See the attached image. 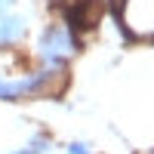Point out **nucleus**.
<instances>
[{"label": "nucleus", "mask_w": 154, "mask_h": 154, "mask_svg": "<svg viewBox=\"0 0 154 154\" xmlns=\"http://www.w3.org/2000/svg\"><path fill=\"white\" fill-rule=\"evenodd\" d=\"M25 37V19L19 16H0V49L19 46Z\"/></svg>", "instance_id": "f257e3e1"}, {"label": "nucleus", "mask_w": 154, "mask_h": 154, "mask_svg": "<svg viewBox=\"0 0 154 154\" xmlns=\"http://www.w3.org/2000/svg\"><path fill=\"white\" fill-rule=\"evenodd\" d=\"M111 3H114V12L120 16V12H123V3H126V0H111Z\"/></svg>", "instance_id": "f03ea898"}, {"label": "nucleus", "mask_w": 154, "mask_h": 154, "mask_svg": "<svg viewBox=\"0 0 154 154\" xmlns=\"http://www.w3.org/2000/svg\"><path fill=\"white\" fill-rule=\"evenodd\" d=\"M9 154H31V151H28V148L22 145V148H16V151H9Z\"/></svg>", "instance_id": "7ed1b4c3"}]
</instances>
